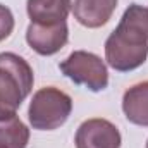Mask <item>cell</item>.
Returning <instances> with one entry per match:
<instances>
[{"mask_svg":"<svg viewBox=\"0 0 148 148\" xmlns=\"http://www.w3.org/2000/svg\"><path fill=\"white\" fill-rule=\"evenodd\" d=\"M14 24H16V21H14L12 10L0 3V41L10 36V33L14 31Z\"/></svg>","mask_w":148,"mask_h":148,"instance_id":"8fae6325","label":"cell"},{"mask_svg":"<svg viewBox=\"0 0 148 148\" xmlns=\"http://www.w3.org/2000/svg\"><path fill=\"white\" fill-rule=\"evenodd\" d=\"M115 9L117 0H74L73 14L81 26L95 29L110 21Z\"/></svg>","mask_w":148,"mask_h":148,"instance_id":"52a82bcc","label":"cell"},{"mask_svg":"<svg viewBox=\"0 0 148 148\" xmlns=\"http://www.w3.org/2000/svg\"><path fill=\"white\" fill-rule=\"evenodd\" d=\"M147 148H148V140H147Z\"/></svg>","mask_w":148,"mask_h":148,"instance_id":"7c38bea8","label":"cell"},{"mask_svg":"<svg viewBox=\"0 0 148 148\" xmlns=\"http://www.w3.org/2000/svg\"><path fill=\"white\" fill-rule=\"evenodd\" d=\"M35 74L28 60L12 52L0 53V121L16 115L33 90Z\"/></svg>","mask_w":148,"mask_h":148,"instance_id":"7a4b0ae2","label":"cell"},{"mask_svg":"<svg viewBox=\"0 0 148 148\" xmlns=\"http://www.w3.org/2000/svg\"><path fill=\"white\" fill-rule=\"evenodd\" d=\"M29 143V129L17 117L0 121V148H26Z\"/></svg>","mask_w":148,"mask_h":148,"instance_id":"30bf717a","label":"cell"},{"mask_svg":"<svg viewBox=\"0 0 148 148\" xmlns=\"http://www.w3.org/2000/svg\"><path fill=\"white\" fill-rule=\"evenodd\" d=\"M60 73L69 77L74 84H84L90 91H103L109 86V71L105 62L86 50H74L59 64Z\"/></svg>","mask_w":148,"mask_h":148,"instance_id":"277c9868","label":"cell"},{"mask_svg":"<svg viewBox=\"0 0 148 148\" xmlns=\"http://www.w3.org/2000/svg\"><path fill=\"white\" fill-rule=\"evenodd\" d=\"M148 57V9L131 3L105 41V60L112 69L129 73Z\"/></svg>","mask_w":148,"mask_h":148,"instance_id":"6da1fadb","label":"cell"},{"mask_svg":"<svg viewBox=\"0 0 148 148\" xmlns=\"http://www.w3.org/2000/svg\"><path fill=\"white\" fill-rule=\"evenodd\" d=\"M73 3L71 0H28L26 10L31 23L55 24L66 21Z\"/></svg>","mask_w":148,"mask_h":148,"instance_id":"9c48e42d","label":"cell"},{"mask_svg":"<svg viewBox=\"0 0 148 148\" xmlns=\"http://www.w3.org/2000/svg\"><path fill=\"white\" fill-rule=\"evenodd\" d=\"M122 110L131 124L148 127V81L133 84L122 97Z\"/></svg>","mask_w":148,"mask_h":148,"instance_id":"ba28073f","label":"cell"},{"mask_svg":"<svg viewBox=\"0 0 148 148\" xmlns=\"http://www.w3.org/2000/svg\"><path fill=\"white\" fill-rule=\"evenodd\" d=\"M122 138L119 129L107 119H88L84 121L74 136L76 148H121Z\"/></svg>","mask_w":148,"mask_h":148,"instance_id":"5b68a950","label":"cell"},{"mask_svg":"<svg viewBox=\"0 0 148 148\" xmlns=\"http://www.w3.org/2000/svg\"><path fill=\"white\" fill-rule=\"evenodd\" d=\"M73 112V98L53 86L40 88L33 95L28 109V119L33 129L53 131L66 124Z\"/></svg>","mask_w":148,"mask_h":148,"instance_id":"3957f363","label":"cell"},{"mask_svg":"<svg viewBox=\"0 0 148 148\" xmlns=\"http://www.w3.org/2000/svg\"><path fill=\"white\" fill-rule=\"evenodd\" d=\"M69 40V28L66 21L55 24H38L31 23L26 29L28 45L40 55H53L60 52Z\"/></svg>","mask_w":148,"mask_h":148,"instance_id":"8992f818","label":"cell"}]
</instances>
